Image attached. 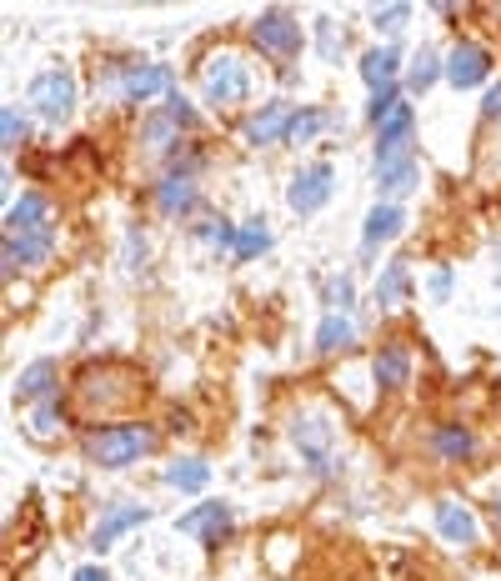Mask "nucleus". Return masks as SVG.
Returning a JSON list of instances; mask_svg holds the SVG:
<instances>
[{"instance_id":"obj_16","label":"nucleus","mask_w":501,"mask_h":581,"mask_svg":"<svg viewBox=\"0 0 501 581\" xmlns=\"http://www.w3.org/2000/svg\"><path fill=\"white\" fill-rule=\"evenodd\" d=\"M146 521H151V506H110L106 517L96 521V531H90V551H110L126 531L146 527Z\"/></svg>"},{"instance_id":"obj_28","label":"nucleus","mask_w":501,"mask_h":581,"mask_svg":"<svg viewBox=\"0 0 501 581\" xmlns=\"http://www.w3.org/2000/svg\"><path fill=\"white\" fill-rule=\"evenodd\" d=\"M141 136H146V151H151V156H171L175 146H181V126H175V120L166 116V110H156V116H146Z\"/></svg>"},{"instance_id":"obj_9","label":"nucleus","mask_w":501,"mask_h":581,"mask_svg":"<svg viewBox=\"0 0 501 581\" xmlns=\"http://www.w3.org/2000/svg\"><path fill=\"white\" fill-rule=\"evenodd\" d=\"M231 527H236V517H231L226 501H201L196 511H185V517L175 521L181 537H196V541H206V547H221V541L231 537Z\"/></svg>"},{"instance_id":"obj_17","label":"nucleus","mask_w":501,"mask_h":581,"mask_svg":"<svg viewBox=\"0 0 501 581\" xmlns=\"http://www.w3.org/2000/svg\"><path fill=\"white\" fill-rule=\"evenodd\" d=\"M51 226V201L41 191H25L21 201L6 205V236H31V231Z\"/></svg>"},{"instance_id":"obj_23","label":"nucleus","mask_w":501,"mask_h":581,"mask_svg":"<svg viewBox=\"0 0 501 581\" xmlns=\"http://www.w3.org/2000/svg\"><path fill=\"white\" fill-rule=\"evenodd\" d=\"M196 181H185V176H166L161 186H156V211L161 215H191L196 211Z\"/></svg>"},{"instance_id":"obj_33","label":"nucleus","mask_w":501,"mask_h":581,"mask_svg":"<svg viewBox=\"0 0 501 581\" xmlns=\"http://www.w3.org/2000/svg\"><path fill=\"white\" fill-rule=\"evenodd\" d=\"M317 51L327 65H341V55H347V35H341V25L327 21V15L317 21Z\"/></svg>"},{"instance_id":"obj_21","label":"nucleus","mask_w":501,"mask_h":581,"mask_svg":"<svg viewBox=\"0 0 501 581\" xmlns=\"http://www.w3.org/2000/svg\"><path fill=\"white\" fill-rule=\"evenodd\" d=\"M396 76H402V55H396V45H376V51L361 55V81L371 86V96L396 86Z\"/></svg>"},{"instance_id":"obj_43","label":"nucleus","mask_w":501,"mask_h":581,"mask_svg":"<svg viewBox=\"0 0 501 581\" xmlns=\"http://www.w3.org/2000/svg\"><path fill=\"white\" fill-rule=\"evenodd\" d=\"M491 517H497V527H501V492L491 496Z\"/></svg>"},{"instance_id":"obj_34","label":"nucleus","mask_w":501,"mask_h":581,"mask_svg":"<svg viewBox=\"0 0 501 581\" xmlns=\"http://www.w3.org/2000/svg\"><path fill=\"white\" fill-rule=\"evenodd\" d=\"M406 21H412V6H376V11H371V25H376L386 41H392V35H402Z\"/></svg>"},{"instance_id":"obj_5","label":"nucleus","mask_w":501,"mask_h":581,"mask_svg":"<svg viewBox=\"0 0 501 581\" xmlns=\"http://www.w3.org/2000/svg\"><path fill=\"white\" fill-rule=\"evenodd\" d=\"M25 106H31L45 126H61V120H71V110H76V76H71L66 65L41 71V76L31 81V91H25Z\"/></svg>"},{"instance_id":"obj_10","label":"nucleus","mask_w":501,"mask_h":581,"mask_svg":"<svg viewBox=\"0 0 501 581\" xmlns=\"http://www.w3.org/2000/svg\"><path fill=\"white\" fill-rule=\"evenodd\" d=\"M55 251V226L45 231H31V236H6V256H0V266H6V281L15 276V271H35L45 266Z\"/></svg>"},{"instance_id":"obj_38","label":"nucleus","mask_w":501,"mask_h":581,"mask_svg":"<svg viewBox=\"0 0 501 581\" xmlns=\"http://www.w3.org/2000/svg\"><path fill=\"white\" fill-rule=\"evenodd\" d=\"M166 116H171L181 130H196V120H201L196 110H191V101L181 96V91H171V96H166Z\"/></svg>"},{"instance_id":"obj_2","label":"nucleus","mask_w":501,"mask_h":581,"mask_svg":"<svg viewBox=\"0 0 501 581\" xmlns=\"http://www.w3.org/2000/svg\"><path fill=\"white\" fill-rule=\"evenodd\" d=\"M86 462L106 466V472H120V466H136L146 452L156 446V431L146 421H120V426H96L86 431Z\"/></svg>"},{"instance_id":"obj_14","label":"nucleus","mask_w":501,"mask_h":581,"mask_svg":"<svg viewBox=\"0 0 501 581\" xmlns=\"http://www.w3.org/2000/svg\"><path fill=\"white\" fill-rule=\"evenodd\" d=\"M55 397H61V367H55L51 356L31 361L15 377V401H25V406H41V401H55Z\"/></svg>"},{"instance_id":"obj_39","label":"nucleus","mask_w":501,"mask_h":581,"mask_svg":"<svg viewBox=\"0 0 501 581\" xmlns=\"http://www.w3.org/2000/svg\"><path fill=\"white\" fill-rule=\"evenodd\" d=\"M426 290H431V302H447L451 296V266H436L431 281H426Z\"/></svg>"},{"instance_id":"obj_41","label":"nucleus","mask_w":501,"mask_h":581,"mask_svg":"<svg viewBox=\"0 0 501 581\" xmlns=\"http://www.w3.org/2000/svg\"><path fill=\"white\" fill-rule=\"evenodd\" d=\"M71 581H110V571H106V567H81Z\"/></svg>"},{"instance_id":"obj_7","label":"nucleus","mask_w":501,"mask_h":581,"mask_svg":"<svg viewBox=\"0 0 501 581\" xmlns=\"http://www.w3.org/2000/svg\"><path fill=\"white\" fill-rule=\"evenodd\" d=\"M171 91H175L171 65L146 61V65H116V91L110 96L126 101V106H146L151 96H171Z\"/></svg>"},{"instance_id":"obj_32","label":"nucleus","mask_w":501,"mask_h":581,"mask_svg":"<svg viewBox=\"0 0 501 581\" xmlns=\"http://www.w3.org/2000/svg\"><path fill=\"white\" fill-rule=\"evenodd\" d=\"M25 136H31V120H25L21 110H15V106H6V110H0V151H6V156H15V151L25 146Z\"/></svg>"},{"instance_id":"obj_24","label":"nucleus","mask_w":501,"mask_h":581,"mask_svg":"<svg viewBox=\"0 0 501 581\" xmlns=\"http://www.w3.org/2000/svg\"><path fill=\"white\" fill-rule=\"evenodd\" d=\"M351 346H356V321H351V316H321L317 351L321 356H337V351H351Z\"/></svg>"},{"instance_id":"obj_12","label":"nucleus","mask_w":501,"mask_h":581,"mask_svg":"<svg viewBox=\"0 0 501 581\" xmlns=\"http://www.w3.org/2000/svg\"><path fill=\"white\" fill-rule=\"evenodd\" d=\"M431 511H436V531H441L451 547H477V541H481L477 511H471L467 501H457V496H441Z\"/></svg>"},{"instance_id":"obj_20","label":"nucleus","mask_w":501,"mask_h":581,"mask_svg":"<svg viewBox=\"0 0 501 581\" xmlns=\"http://www.w3.org/2000/svg\"><path fill=\"white\" fill-rule=\"evenodd\" d=\"M471 452H477V436H471L467 426H457V421H447V426L431 431V456H436V462L461 466Z\"/></svg>"},{"instance_id":"obj_6","label":"nucleus","mask_w":501,"mask_h":581,"mask_svg":"<svg viewBox=\"0 0 501 581\" xmlns=\"http://www.w3.org/2000/svg\"><path fill=\"white\" fill-rule=\"evenodd\" d=\"M250 45L262 55H271V61H296L306 45L301 21H296L291 11H281V6H271V11H262L250 21Z\"/></svg>"},{"instance_id":"obj_8","label":"nucleus","mask_w":501,"mask_h":581,"mask_svg":"<svg viewBox=\"0 0 501 581\" xmlns=\"http://www.w3.org/2000/svg\"><path fill=\"white\" fill-rule=\"evenodd\" d=\"M331 191H337V171H331L327 161H311V166H301V171L291 176V186H286V205H291L296 215H317L321 205L331 201Z\"/></svg>"},{"instance_id":"obj_36","label":"nucleus","mask_w":501,"mask_h":581,"mask_svg":"<svg viewBox=\"0 0 501 581\" xmlns=\"http://www.w3.org/2000/svg\"><path fill=\"white\" fill-rule=\"evenodd\" d=\"M141 261H146V236H141V226H131V231H126V246H120V271H126V276H136V271H141Z\"/></svg>"},{"instance_id":"obj_42","label":"nucleus","mask_w":501,"mask_h":581,"mask_svg":"<svg viewBox=\"0 0 501 581\" xmlns=\"http://www.w3.org/2000/svg\"><path fill=\"white\" fill-rule=\"evenodd\" d=\"M171 431H191V416H185V411H171Z\"/></svg>"},{"instance_id":"obj_31","label":"nucleus","mask_w":501,"mask_h":581,"mask_svg":"<svg viewBox=\"0 0 501 581\" xmlns=\"http://www.w3.org/2000/svg\"><path fill=\"white\" fill-rule=\"evenodd\" d=\"M321 126H327V110H317V106L291 110V130H286V140H291V146H311V140L321 136Z\"/></svg>"},{"instance_id":"obj_35","label":"nucleus","mask_w":501,"mask_h":581,"mask_svg":"<svg viewBox=\"0 0 501 581\" xmlns=\"http://www.w3.org/2000/svg\"><path fill=\"white\" fill-rule=\"evenodd\" d=\"M196 236L206 241V246H216V251H236V226H226L221 215H206L196 226Z\"/></svg>"},{"instance_id":"obj_4","label":"nucleus","mask_w":501,"mask_h":581,"mask_svg":"<svg viewBox=\"0 0 501 581\" xmlns=\"http://www.w3.org/2000/svg\"><path fill=\"white\" fill-rule=\"evenodd\" d=\"M291 446L311 462V472L317 476L337 472V456H331V446H337V426H331L327 411H296L291 416Z\"/></svg>"},{"instance_id":"obj_26","label":"nucleus","mask_w":501,"mask_h":581,"mask_svg":"<svg viewBox=\"0 0 501 581\" xmlns=\"http://www.w3.org/2000/svg\"><path fill=\"white\" fill-rule=\"evenodd\" d=\"M441 76H447V61H441L436 51H426V45L412 55V65H406V86H412L416 96H426V91H431Z\"/></svg>"},{"instance_id":"obj_1","label":"nucleus","mask_w":501,"mask_h":581,"mask_svg":"<svg viewBox=\"0 0 501 581\" xmlns=\"http://www.w3.org/2000/svg\"><path fill=\"white\" fill-rule=\"evenodd\" d=\"M146 397L141 377L131 367H116V361H100V367H86L76 377V401L86 416H120L126 406Z\"/></svg>"},{"instance_id":"obj_22","label":"nucleus","mask_w":501,"mask_h":581,"mask_svg":"<svg viewBox=\"0 0 501 581\" xmlns=\"http://www.w3.org/2000/svg\"><path fill=\"white\" fill-rule=\"evenodd\" d=\"M416 186H422V166H416V156L412 161H396V166H382L376 171V191H382V201H402V196H412Z\"/></svg>"},{"instance_id":"obj_3","label":"nucleus","mask_w":501,"mask_h":581,"mask_svg":"<svg viewBox=\"0 0 501 581\" xmlns=\"http://www.w3.org/2000/svg\"><path fill=\"white\" fill-rule=\"evenodd\" d=\"M201 96L206 106H241L250 96V65L241 51H211L201 61Z\"/></svg>"},{"instance_id":"obj_40","label":"nucleus","mask_w":501,"mask_h":581,"mask_svg":"<svg viewBox=\"0 0 501 581\" xmlns=\"http://www.w3.org/2000/svg\"><path fill=\"white\" fill-rule=\"evenodd\" d=\"M481 120H501V81L487 91V101H481Z\"/></svg>"},{"instance_id":"obj_15","label":"nucleus","mask_w":501,"mask_h":581,"mask_svg":"<svg viewBox=\"0 0 501 581\" xmlns=\"http://www.w3.org/2000/svg\"><path fill=\"white\" fill-rule=\"evenodd\" d=\"M371 381L382 391H402L406 381H412V351H406V341L376 346V356H371Z\"/></svg>"},{"instance_id":"obj_18","label":"nucleus","mask_w":501,"mask_h":581,"mask_svg":"<svg viewBox=\"0 0 501 581\" xmlns=\"http://www.w3.org/2000/svg\"><path fill=\"white\" fill-rule=\"evenodd\" d=\"M402 226H406V211H402V205L376 201V205L366 211V226H361V246H366V251L386 246V241L402 236Z\"/></svg>"},{"instance_id":"obj_25","label":"nucleus","mask_w":501,"mask_h":581,"mask_svg":"<svg viewBox=\"0 0 501 581\" xmlns=\"http://www.w3.org/2000/svg\"><path fill=\"white\" fill-rule=\"evenodd\" d=\"M406 290H412V271H406V261H392V266L376 276V306H382V311H396V306L406 302Z\"/></svg>"},{"instance_id":"obj_11","label":"nucleus","mask_w":501,"mask_h":581,"mask_svg":"<svg viewBox=\"0 0 501 581\" xmlns=\"http://www.w3.org/2000/svg\"><path fill=\"white\" fill-rule=\"evenodd\" d=\"M491 76V55H487V45H477V41H457L447 51V81L457 91H471V86H481V81Z\"/></svg>"},{"instance_id":"obj_13","label":"nucleus","mask_w":501,"mask_h":581,"mask_svg":"<svg viewBox=\"0 0 501 581\" xmlns=\"http://www.w3.org/2000/svg\"><path fill=\"white\" fill-rule=\"evenodd\" d=\"M286 130H291V110H286V101H271V106H262V110H250V116H246L241 140L262 151V146H281Z\"/></svg>"},{"instance_id":"obj_30","label":"nucleus","mask_w":501,"mask_h":581,"mask_svg":"<svg viewBox=\"0 0 501 581\" xmlns=\"http://www.w3.org/2000/svg\"><path fill=\"white\" fill-rule=\"evenodd\" d=\"M321 302L331 306V316H351V306H356V281H351V271L321 281Z\"/></svg>"},{"instance_id":"obj_37","label":"nucleus","mask_w":501,"mask_h":581,"mask_svg":"<svg viewBox=\"0 0 501 581\" xmlns=\"http://www.w3.org/2000/svg\"><path fill=\"white\" fill-rule=\"evenodd\" d=\"M396 106H402V91H396V86L376 91V96H371V106H366V120H371V126H382V120L392 116Z\"/></svg>"},{"instance_id":"obj_19","label":"nucleus","mask_w":501,"mask_h":581,"mask_svg":"<svg viewBox=\"0 0 501 581\" xmlns=\"http://www.w3.org/2000/svg\"><path fill=\"white\" fill-rule=\"evenodd\" d=\"M66 426H71V416H66V406H61V397H55V401L31 406L25 436H31V442H41V446H51V442H61V436H66Z\"/></svg>"},{"instance_id":"obj_27","label":"nucleus","mask_w":501,"mask_h":581,"mask_svg":"<svg viewBox=\"0 0 501 581\" xmlns=\"http://www.w3.org/2000/svg\"><path fill=\"white\" fill-rule=\"evenodd\" d=\"M262 251H271V226H266V215H250V221H241L236 226V251H231V256L256 261Z\"/></svg>"},{"instance_id":"obj_29","label":"nucleus","mask_w":501,"mask_h":581,"mask_svg":"<svg viewBox=\"0 0 501 581\" xmlns=\"http://www.w3.org/2000/svg\"><path fill=\"white\" fill-rule=\"evenodd\" d=\"M206 482H211V466L196 462V456H181V462L166 466V486L171 492H206Z\"/></svg>"}]
</instances>
